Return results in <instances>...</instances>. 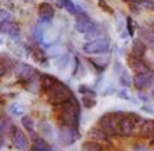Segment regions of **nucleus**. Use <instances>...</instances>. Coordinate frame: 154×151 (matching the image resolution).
I'll use <instances>...</instances> for the list:
<instances>
[{
  "label": "nucleus",
  "mask_w": 154,
  "mask_h": 151,
  "mask_svg": "<svg viewBox=\"0 0 154 151\" xmlns=\"http://www.w3.org/2000/svg\"><path fill=\"white\" fill-rule=\"evenodd\" d=\"M58 116L57 120L61 127H73L79 128L80 124V103L75 95L66 100L65 102L57 105Z\"/></svg>",
  "instance_id": "obj_1"
},
{
  "label": "nucleus",
  "mask_w": 154,
  "mask_h": 151,
  "mask_svg": "<svg viewBox=\"0 0 154 151\" xmlns=\"http://www.w3.org/2000/svg\"><path fill=\"white\" fill-rule=\"evenodd\" d=\"M46 94H48V101L49 102H50L51 105L57 106V105H60V103L65 102L66 100H69V98L73 95V93L65 83L57 80L56 84H54V86L51 87Z\"/></svg>",
  "instance_id": "obj_2"
},
{
  "label": "nucleus",
  "mask_w": 154,
  "mask_h": 151,
  "mask_svg": "<svg viewBox=\"0 0 154 151\" xmlns=\"http://www.w3.org/2000/svg\"><path fill=\"white\" fill-rule=\"evenodd\" d=\"M99 127L108 136L119 135V125H118V114L116 112L106 113L99 119Z\"/></svg>",
  "instance_id": "obj_3"
},
{
  "label": "nucleus",
  "mask_w": 154,
  "mask_h": 151,
  "mask_svg": "<svg viewBox=\"0 0 154 151\" xmlns=\"http://www.w3.org/2000/svg\"><path fill=\"white\" fill-rule=\"evenodd\" d=\"M82 51L88 54H101L109 51V41L107 38H95V40L85 42Z\"/></svg>",
  "instance_id": "obj_4"
},
{
  "label": "nucleus",
  "mask_w": 154,
  "mask_h": 151,
  "mask_svg": "<svg viewBox=\"0 0 154 151\" xmlns=\"http://www.w3.org/2000/svg\"><path fill=\"white\" fill-rule=\"evenodd\" d=\"M76 23H75V27L79 33L81 34H88V33L93 31V30L97 27V25L89 18V15L81 11V12H77L76 14Z\"/></svg>",
  "instance_id": "obj_5"
},
{
  "label": "nucleus",
  "mask_w": 154,
  "mask_h": 151,
  "mask_svg": "<svg viewBox=\"0 0 154 151\" xmlns=\"http://www.w3.org/2000/svg\"><path fill=\"white\" fill-rule=\"evenodd\" d=\"M80 138V132L79 128H73V127H61L58 132V139L64 146H70L73 144L76 140H79Z\"/></svg>",
  "instance_id": "obj_6"
},
{
  "label": "nucleus",
  "mask_w": 154,
  "mask_h": 151,
  "mask_svg": "<svg viewBox=\"0 0 154 151\" xmlns=\"http://www.w3.org/2000/svg\"><path fill=\"white\" fill-rule=\"evenodd\" d=\"M134 87L139 91H145V90L150 89L153 84V75L152 71L149 72H137L133 78Z\"/></svg>",
  "instance_id": "obj_7"
},
{
  "label": "nucleus",
  "mask_w": 154,
  "mask_h": 151,
  "mask_svg": "<svg viewBox=\"0 0 154 151\" xmlns=\"http://www.w3.org/2000/svg\"><path fill=\"white\" fill-rule=\"evenodd\" d=\"M12 70H14V75L22 82H26L27 79H30L37 72V70H35L34 67H31V65L27 64V63H22V61L14 64Z\"/></svg>",
  "instance_id": "obj_8"
},
{
  "label": "nucleus",
  "mask_w": 154,
  "mask_h": 151,
  "mask_svg": "<svg viewBox=\"0 0 154 151\" xmlns=\"http://www.w3.org/2000/svg\"><path fill=\"white\" fill-rule=\"evenodd\" d=\"M12 142H14V146H15L16 150H19V151L29 150V146H30L29 139L24 135L23 131L18 130V128H15V130L12 131Z\"/></svg>",
  "instance_id": "obj_9"
},
{
  "label": "nucleus",
  "mask_w": 154,
  "mask_h": 151,
  "mask_svg": "<svg viewBox=\"0 0 154 151\" xmlns=\"http://www.w3.org/2000/svg\"><path fill=\"white\" fill-rule=\"evenodd\" d=\"M0 34L8 35L10 38H19L20 35V30L12 22H4L0 25Z\"/></svg>",
  "instance_id": "obj_10"
},
{
  "label": "nucleus",
  "mask_w": 154,
  "mask_h": 151,
  "mask_svg": "<svg viewBox=\"0 0 154 151\" xmlns=\"http://www.w3.org/2000/svg\"><path fill=\"white\" fill-rule=\"evenodd\" d=\"M128 65L137 72H149L150 71V67L145 63L143 57H135L131 54L130 59H128Z\"/></svg>",
  "instance_id": "obj_11"
},
{
  "label": "nucleus",
  "mask_w": 154,
  "mask_h": 151,
  "mask_svg": "<svg viewBox=\"0 0 154 151\" xmlns=\"http://www.w3.org/2000/svg\"><path fill=\"white\" fill-rule=\"evenodd\" d=\"M24 87H26V90L30 93L39 91V89H41V74L37 71L31 78L27 79V80L24 82Z\"/></svg>",
  "instance_id": "obj_12"
},
{
  "label": "nucleus",
  "mask_w": 154,
  "mask_h": 151,
  "mask_svg": "<svg viewBox=\"0 0 154 151\" xmlns=\"http://www.w3.org/2000/svg\"><path fill=\"white\" fill-rule=\"evenodd\" d=\"M38 14H39V18L48 19V21H53L54 15H56V11H54V7L51 4H49V3H42V4H39Z\"/></svg>",
  "instance_id": "obj_13"
},
{
  "label": "nucleus",
  "mask_w": 154,
  "mask_h": 151,
  "mask_svg": "<svg viewBox=\"0 0 154 151\" xmlns=\"http://www.w3.org/2000/svg\"><path fill=\"white\" fill-rule=\"evenodd\" d=\"M88 136H89L92 140L97 142V143H100V142H108V139H109V136L107 135L100 127L91 128V130L88 131Z\"/></svg>",
  "instance_id": "obj_14"
},
{
  "label": "nucleus",
  "mask_w": 154,
  "mask_h": 151,
  "mask_svg": "<svg viewBox=\"0 0 154 151\" xmlns=\"http://www.w3.org/2000/svg\"><path fill=\"white\" fill-rule=\"evenodd\" d=\"M53 64L56 68H58L60 71H65L69 68V64H70V57L69 54H65V53H61L58 56H56L53 59Z\"/></svg>",
  "instance_id": "obj_15"
},
{
  "label": "nucleus",
  "mask_w": 154,
  "mask_h": 151,
  "mask_svg": "<svg viewBox=\"0 0 154 151\" xmlns=\"http://www.w3.org/2000/svg\"><path fill=\"white\" fill-rule=\"evenodd\" d=\"M57 80H58V79H57L56 76L50 75V74H43V75L41 74V90L48 93L49 90L56 84Z\"/></svg>",
  "instance_id": "obj_16"
},
{
  "label": "nucleus",
  "mask_w": 154,
  "mask_h": 151,
  "mask_svg": "<svg viewBox=\"0 0 154 151\" xmlns=\"http://www.w3.org/2000/svg\"><path fill=\"white\" fill-rule=\"evenodd\" d=\"M131 54L135 57H143L146 54V44L142 40H134L131 46Z\"/></svg>",
  "instance_id": "obj_17"
},
{
  "label": "nucleus",
  "mask_w": 154,
  "mask_h": 151,
  "mask_svg": "<svg viewBox=\"0 0 154 151\" xmlns=\"http://www.w3.org/2000/svg\"><path fill=\"white\" fill-rule=\"evenodd\" d=\"M58 5L61 8H64L68 14L70 15H76L77 12H81V8L77 7V5L73 3V0H58Z\"/></svg>",
  "instance_id": "obj_18"
},
{
  "label": "nucleus",
  "mask_w": 154,
  "mask_h": 151,
  "mask_svg": "<svg viewBox=\"0 0 154 151\" xmlns=\"http://www.w3.org/2000/svg\"><path fill=\"white\" fill-rule=\"evenodd\" d=\"M139 133L141 136L146 139H150L153 136V121L152 120H145L141 125H139Z\"/></svg>",
  "instance_id": "obj_19"
},
{
  "label": "nucleus",
  "mask_w": 154,
  "mask_h": 151,
  "mask_svg": "<svg viewBox=\"0 0 154 151\" xmlns=\"http://www.w3.org/2000/svg\"><path fill=\"white\" fill-rule=\"evenodd\" d=\"M30 151H53L51 146L42 138H35L34 139V144H32L31 150Z\"/></svg>",
  "instance_id": "obj_20"
},
{
  "label": "nucleus",
  "mask_w": 154,
  "mask_h": 151,
  "mask_svg": "<svg viewBox=\"0 0 154 151\" xmlns=\"http://www.w3.org/2000/svg\"><path fill=\"white\" fill-rule=\"evenodd\" d=\"M14 130H15V127H14L12 121L10 119H0V138L12 132Z\"/></svg>",
  "instance_id": "obj_21"
},
{
  "label": "nucleus",
  "mask_w": 154,
  "mask_h": 151,
  "mask_svg": "<svg viewBox=\"0 0 154 151\" xmlns=\"http://www.w3.org/2000/svg\"><path fill=\"white\" fill-rule=\"evenodd\" d=\"M8 113L12 114V116H15V117L23 116V114L26 113V108L19 102H12L10 106H8Z\"/></svg>",
  "instance_id": "obj_22"
},
{
  "label": "nucleus",
  "mask_w": 154,
  "mask_h": 151,
  "mask_svg": "<svg viewBox=\"0 0 154 151\" xmlns=\"http://www.w3.org/2000/svg\"><path fill=\"white\" fill-rule=\"evenodd\" d=\"M38 131H39V133L42 136H45V138H51V136H53V127H51V124H49L48 121H39V124H38Z\"/></svg>",
  "instance_id": "obj_23"
},
{
  "label": "nucleus",
  "mask_w": 154,
  "mask_h": 151,
  "mask_svg": "<svg viewBox=\"0 0 154 151\" xmlns=\"http://www.w3.org/2000/svg\"><path fill=\"white\" fill-rule=\"evenodd\" d=\"M43 34H45L43 29H41L39 26H37V25L31 29V38H32V41H34L35 44L43 42Z\"/></svg>",
  "instance_id": "obj_24"
},
{
  "label": "nucleus",
  "mask_w": 154,
  "mask_h": 151,
  "mask_svg": "<svg viewBox=\"0 0 154 151\" xmlns=\"http://www.w3.org/2000/svg\"><path fill=\"white\" fill-rule=\"evenodd\" d=\"M81 151H103V147L100 146V143L95 140H88L82 143Z\"/></svg>",
  "instance_id": "obj_25"
},
{
  "label": "nucleus",
  "mask_w": 154,
  "mask_h": 151,
  "mask_svg": "<svg viewBox=\"0 0 154 151\" xmlns=\"http://www.w3.org/2000/svg\"><path fill=\"white\" fill-rule=\"evenodd\" d=\"M32 57H34V60L37 63H39V64H45L46 61V54L45 52L42 51V49L39 48H32Z\"/></svg>",
  "instance_id": "obj_26"
},
{
  "label": "nucleus",
  "mask_w": 154,
  "mask_h": 151,
  "mask_svg": "<svg viewBox=\"0 0 154 151\" xmlns=\"http://www.w3.org/2000/svg\"><path fill=\"white\" fill-rule=\"evenodd\" d=\"M22 125H23V128L27 131V132H32V131H34V127H35V123L30 116H26V114H24V116L22 117Z\"/></svg>",
  "instance_id": "obj_27"
},
{
  "label": "nucleus",
  "mask_w": 154,
  "mask_h": 151,
  "mask_svg": "<svg viewBox=\"0 0 154 151\" xmlns=\"http://www.w3.org/2000/svg\"><path fill=\"white\" fill-rule=\"evenodd\" d=\"M57 38H58V34H57V31H51V30H48L46 31V34H43V41L46 42V45H53L54 42L57 41Z\"/></svg>",
  "instance_id": "obj_28"
},
{
  "label": "nucleus",
  "mask_w": 154,
  "mask_h": 151,
  "mask_svg": "<svg viewBox=\"0 0 154 151\" xmlns=\"http://www.w3.org/2000/svg\"><path fill=\"white\" fill-rule=\"evenodd\" d=\"M81 102L87 109H92L93 106L96 105V100H95V97H92V95H82Z\"/></svg>",
  "instance_id": "obj_29"
},
{
  "label": "nucleus",
  "mask_w": 154,
  "mask_h": 151,
  "mask_svg": "<svg viewBox=\"0 0 154 151\" xmlns=\"http://www.w3.org/2000/svg\"><path fill=\"white\" fill-rule=\"evenodd\" d=\"M141 35H142V40H143V42L149 44V45H153V33L152 30L149 29H142L141 30Z\"/></svg>",
  "instance_id": "obj_30"
},
{
  "label": "nucleus",
  "mask_w": 154,
  "mask_h": 151,
  "mask_svg": "<svg viewBox=\"0 0 154 151\" xmlns=\"http://www.w3.org/2000/svg\"><path fill=\"white\" fill-rule=\"evenodd\" d=\"M119 79H120V83H122L123 86L128 87V86L131 84V78H130V75H128V74L126 72L125 70L120 71V76H119Z\"/></svg>",
  "instance_id": "obj_31"
},
{
  "label": "nucleus",
  "mask_w": 154,
  "mask_h": 151,
  "mask_svg": "<svg viewBox=\"0 0 154 151\" xmlns=\"http://www.w3.org/2000/svg\"><path fill=\"white\" fill-rule=\"evenodd\" d=\"M10 21H11V14L7 10L0 8V25L4 23V22H10Z\"/></svg>",
  "instance_id": "obj_32"
},
{
  "label": "nucleus",
  "mask_w": 154,
  "mask_h": 151,
  "mask_svg": "<svg viewBox=\"0 0 154 151\" xmlns=\"http://www.w3.org/2000/svg\"><path fill=\"white\" fill-rule=\"evenodd\" d=\"M126 23H127V33L133 37L134 33H135V22L133 21V18H127Z\"/></svg>",
  "instance_id": "obj_33"
},
{
  "label": "nucleus",
  "mask_w": 154,
  "mask_h": 151,
  "mask_svg": "<svg viewBox=\"0 0 154 151\" xmlns=\"http://www.w3.org/2000/svg\"><path fill=\"white\" fill-rule=\"evenodd\" d=\"M99 7H100L103 11H106V12H108V14H112V12H114V10H112V8L109 7V5L107 4L106 2H104V0H99Z\"/></svg>",
  "instance_id": "obj_34"
},
{
  "label": "nucleus",
  "mask_w": 154,
  "mask_h": 151,
  "mask_svg": "<svg viewBox=\"0 0 154 151\" xmlns=\"http://www.w3.org/2000/svg\"><path fill=\"white\" fill-rule=\"evenodd\" d=\"M118 98H120V100H130V95H128V93L126 91V90H120V91H118Z\"/></svg>",
  "instance_id": "obj_35"
},
{
  "label": "nucleus",
  "mask_w": 154,
  "mask_h": 151,
  "mask_svg": "<svg viewBox=\"0 0 154 151\" xmlns=\"http://www.w3.org/2000/svg\"><path fill=\"white\" fill-rule=\"evenodd\" d=\"M4 147V140H3V138H0V150Z\"/></svg>",
  "instance_id": "obj_36"
},
{
  "label": "nucleus",
  "mask_w": 154,
  "mask_h": 151,
  "mask_svg": "<svg viewBox=\"0 0 154 151\" xmlns=\"http://www.w3.org/2000/svg\"><path fill=\"white\" fill-rule=\"evenodd\" d=\"M134 151H147V150L145 149V147H138V149H135Z\"/></svg>",
  "instance_id": "obj_37"
},
{
  "label": "nucleus",
  "mask_w": 154,
  "mask_h": 151,
  "mask_svg": "<svg viewBox=\"0 0 154 151\" xmlns=\"http://www.w3.org/2000/svg\"><path fill=\"white\" fill-rule=\"evenodd\" d=\"M0 45H3V38H0Z\"/></svg>",
  "instance_id": "obj_38"
},
{
  "label": "nucleus",
  "mask_w": 154,
  "mask_h": 151,
  "mask_svg": "<svg viewBox=\"0 0 154 151\" xmlns=\"http://www.w3.org/2000/svg\"><path fill=\"white\" fill-rule=\"evenodd\" d=\"M123 2H130V0H123Z\"/></svg>",
  "instance_id": "obj_39"
},
{
  "label": "nucleus",
  "mask_w": 154,
  "mask_h": 151,
  "mask_svg": "<svg viewBox=\"0 0 154 151\" xmlns=\"http://www.w3.org/2000/svg\"><path fill=\"white\" fill-rule=\"evenodd\" d=\"M30 2H34V0H30Z\"/></svg>",
  "instance_id": "obj_40"
}]
</instances>
